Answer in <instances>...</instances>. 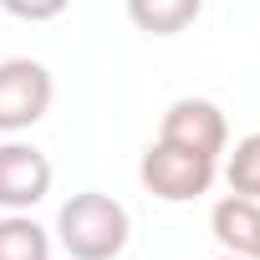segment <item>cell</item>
<instances>
[{
    "instance_id": "cell-5",
    "label": "cell",
    "mask_w": 260,
    "mask_h": 260,
    "mask_svg": "<svg viewBox=\"0 0 260 260\" xmlns=\"http://www.w3.org/2000/svg\"><path fill=\"white\" fill-rule=\"evenodd\" d=\"M158 138L184 143V148L209 153V158H224V148H230V122H224L219 102H209V97H174L169 112H164V122H158Z\"/></svg>"
},
{
    "instance_id": "cell-6",
    "label": "cell",
    "mask_w": 260,
    "mask_h": 260,
    "mask_svg": "<svg viewBox=\"0 0 260 260\" xmlns=\"http://www.w3.org/2000/svg\"><path fill=\"white\" fill-rule=\"evenodd\" d=\"M209 230H214V240H219L224 255L260 260V199L224 194V199L209 209Z\"/></svg>"
},
{
    "instance_id": "cell-9",
    "label": "cell",
    "mask_w": 260,
    "mask_h": 260,
    "mask_svg": "<svg viewBox=\"0 0 260 260\" xmlns=\"http://www.w3.org/2000/svg\"><path fill=\"white\" fill-rule=\"evenodd\" d=\"M219 174H224L230 194L260 199V127H255V133H245L235 148H224V158H219Z\"/></svg>"
},
{
    "instance_id": "cell-10",
    "label": "cell",
    "mask_w": 260,
    "mask_h": 260,
    "mask_svg": "<svg viewBox=\"0 0 260 260\" xmlns=\"http://www.w3.org/2000/svg\"><path fill=\"white\" fill-rule=\"evenodd\" d=\"M72 6V0H0V11H6V16H16V21H56L61 11Z\"/></svg>"
},
{
    "instance_id": "cell-1",
    "label": "cell",
    "mask_w": 260,
    "mask_h": 260,
    "mask_svg": "<svg viewBox=\"0 0 260 260\" xmlns=\"http://www.w3.org/2000/svg\"><path fill=\"white\" fill-rule=\"evenodd\" d=\"M127 235H133V214L102 189L72 194L56 209V224H51V240L72 260H117L127 250Z\"/></svg>"
},
{
    "instance_id": "cell-8",
    "label": "cell",
    "mask_w": 260,
    "mask_h": 260,
    "mask_svg": "<svg viewBox=\"0 0 260 260\" xmlns=\"http://www.w3.org/2000/svg\"><path fill=\"white\" fill-rule=\"evenodd\" d=\"M51 230L31 214H0V260H51Z\"/></svg>"
},
{
    "instance_id": "cell-7",
    "label": "cell",
    "mask_w": 260,
    "mask_h": 260,
    "mask_svg": "<svg viewBox=\"0 0 260 260\" xmlns=\"http://www.w3.org/2000/svg\"><path fill=\"white\" fill-rule=\"evenodd\" d=\"M204 16V0H127V21L143 36H184Z\"/></svg>"
},
{
    "instance_id": "cell-2",
    "label": "cell",
    "mask_w": 260,
    "mask_h": 260,
    "mask_svg": "<svg viewBox=\"0 0 260 260\" xmlns=\"http://www.w3.org/2000/svg\"><path fill=\"white\" fill-rule=\"evenodd\" d=\"M214 179H219V158L194 153V148L169 143V138H153L138 158V184L164 204H194L214 189Z\"/></svg>"
},
{
    "instance_id": "cell-4",
    "label": "cell",
    "mask_w": 260,
    "mask_h": 260,
    "mask_svg": "<svg viewBox=\"0 0 260 260\" xmlns=\"http://www.w3.org/2000/svg\"><path fill=\"white\" fill-rule=\"evenodd\" d=\"M51 194V158L36 143L6 138L0 143V209L6 214H31Z\"/></svg>"
},
{
    "instance_id": "cell-3",
    "label": "cell",
    "mask_w": 260,
    "mask_h": 260,
    "mask_svg": "<svg viewBox=\"0 0 260 260\" xmlns=\"http://www.w3.org/2000/svg\"><path fill=\"white\" fill-rule=\"evenodd\" d=\"M56 97V77L46 61L36 56H6L0 61V133L16 138L26 127H36L51 112Z\"/></svg>"
},
{
    "instance_id": "cell-11",
    "label": "cell",
    "mask_w": 260,
    "mask_h": 260,
    "mask_svg": "<svg viewBox=\"0 0 260 260\" xmlns=\"http://www.w3.org/2000/svg\"><path fill=\"white\" fill-rule=\"evenodd\" d=\"M219 260H240V255H219Z\"/></svg>"
}]
</instances>
